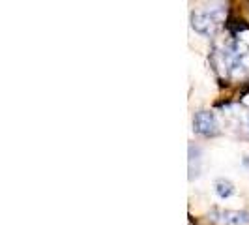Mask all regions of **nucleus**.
Returning <instances> with one entry per match:
<instances>
[{
  "mask_svg": "<svg viewBox=\"0 0 249 225\" xmlns=\"http://www.w3.org/2000/svg\"><path fill=\"white\" fill-rule=\"evenodd\" d=\"M223 21V10L212 8V10H197L191 13V26L200 36H212L217 25Z\"/></svg>",
  "mask_w": 249,
  "mask_h": 225,
  "instance_id": "obj_1",
  "label": "nucleus"
},
{
  "mask_svg": "<svg viewBox=\"0 0 249 225\" xmlns=\"http://www.w3.org/2000/svg\"><path fill=\"white\" fill-rule=\"evenodd\" d=\"M193 131L202 137H213L219 131V124L215 114L210 111H199L193 116Z\"/></svg>",
  "mask_w": 249,
  "mask_h": 225,
  "instance_id": "obj_2",
  "label": "nucleus"
},
{
  "mask_svg": "<svg viewBox=\"0 0 249 225\" xmlns=\"http://www.w3.org/2000/svg\"><path fill=\"white\" fill-rule=\"evenodd\" d=\"M215 222L221 225H249L248 210H219L215 214Z\"/></svg>",
  "mask_w": 249,
  "mask_h": 225,
  "instance_id": "obj_3",
  "label": "nucleus"
},
{
  "mask_svg": "<svg viewBox=\"0 0 249 225\" xmlns=\"http://www.w3.org/2000/svg\"><path fill=\"white\" fill-rule=\"evenodd\" d=\"M202 165V152L197 145H189V180L197 178L200 175Z\"/></svg>",
  "mask_w": 249,
  "mask_h": 225,
  "instance_id": "obj_4",
  "label": "nucleus"
},
{
  "mask_svg": "<svg viewBox=\"0 0 249 225\" xmlns=\"http://www.w3.org/2000/svg\"><path fill=\"white\" fill-rule=\"evenodd\" d=\"M213 191H215V195L219 199H229V197H232L236 193V188H234V184L231 180H227V178H217L213 182Z\"/></svg>",
  "mask_w": 249,
  "mask_h": 225,
  "instance_id": "obj_5",
  "label": "nucleus"
}]
</instances>
